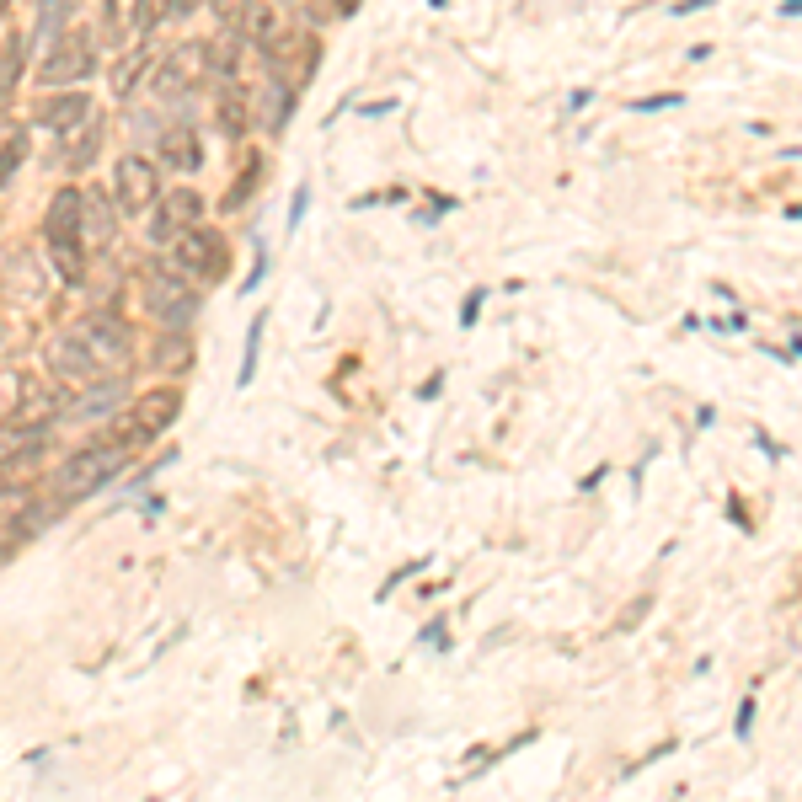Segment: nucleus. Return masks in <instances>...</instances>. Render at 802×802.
I'll return each mask as SVG.
<instances>
[{
	"mask_svg": "<svg viewBox=\"0 0 802 802\" xmlns=\"http://www.w3.org/2000/svg\"><path fill=\"white\" fill-rule=\"evenodd\" d=\"M43 364L54 369V380L65 385H97L129 369V332L118 316H81L65 327L43 353Z\"/></svg>",
	"mask_w": 802,
	"mask_h": 802,
	"instance_id": "nucleus-1",
	"label": "nucleus"
},
{
	"mask_svg": "<svg viewBox=\"0 0 802 802\" xmlns=\"http://www.w3.org/2000/svg\"><path fill=\"white\" fill-rule=\"evenodd\" d=\"M123 460H129V450H123V439H107V444H86V450H75L65 466H59L49 476V487H54V498L59 503H81L91 498L97 487H107L113 476L123 471Z\"/></svg>",
	"mask_w": 802,
	"mask_h": 802,
	"instance_id": "nucleus-2",
	"label": "nucleus"
},
{
	"mask_svg": "<svg viewBox=\"0 0 802 802\" xmlns=\"http://www.w3.org/2000/svg\"><path fill=\"white\" fill-rule=\"evenodd\" d=\"M81 204H86L81 188H59V193L49 198V214H43V241H49V257H54V268L65 273L70 284H81V268H86Z\"/></svg>",
	"mask_w": 802,
	"mask_h": 802,
	"instance_id": "nucleus-3",
	"label": "nucleus"
},
{
	"mask_svg": "<svg viewBox=\"0 0 802 802\" xmlns=\"http://www.w3.org/2000/svg\"><path fill=\"white\" fill-rule=\"evenodd\" d=\"M257 54L262 59H268V70L273 75H284V81H289V75H295V86H305V81H311V70H316V38L311 33H305V27H295V22H273L268 27V38H262L257 43Z\"/></svg>",
	"mask_w": 802,
	"mask_h": 802,
	"instance_id": "nucleus-4",
	"label": "nucleus"
},
{
	"mask_svg": "<svg viewBox=\"0 0 802 802\" xmlns=\"http://www.w3.org/2000/svg\"><path fill=\"white\" fill-rule=\"evenodd\" d=\"M145 311L161 321L166 332H182L188 321L198 316V279L188 273H150L145 279Z\"/></svg>",
	"mask_w": 802,
	"mask_h": 802,
	"instance_id": "nucleus-5",
	"label": "nucleus"
},
{
	"mask_svg": "<svg viewBox=\"0 0 802 802\" xmlns=\"http://www.w3.org/2000/svg\"><path fill=\"white\" fill-rule=\"evenodd\" d=\"M91 70H97V43H91L86 27H70V33L43 54L38 81L43 86H75V81H86Z\"/></svg>",
	"mask_w": 802,
	"mask_h": 802,
	"instance_id": "nucleus-6",
	"label": "nucleus"
},
{
	"mask_svg": "<svg viewBox=\"0 0 802 802\" xmlns=\"http://www.w3.org/2000/svg\"><path fill=\"white\" fill-rule=\"evenodd\" d=\"M166 252H172V268L188 273V279H198V284H209V279H220V273H225V236H220V230L193 225V230H182Z\"/></svg>",
	"mask_w": 802,
	"mask_h": 802,
	"instance_id": "nucleus-7",
	"label": "nucleus"
},
{
	"mask_svg": "<svg viewBox=\"0 0 802 802\" xmlns=\"http://www.w3.org/2000/svg\"><path fill=\"white\" fill-rule=\"evenodd\" d=\"M113 198H118V214H145L161 198L156 161H150V156H123L118 172H113Z\"/></svg>",
	"mask_w": 802,
	"mask_h": 802,
	"instance_id": "nucleus-8",
	"label": "nucleus"
},
{
	"mask_svg": "<svg viewBox=\"0 0 802 802\" xmlns=\"http://www.w3.org/2000/svg\"><path fill=\"white\" fill-rule=\"evenodd\" d=\"M193 225H204V193L172 188V193H161V209H156V220H150V241L172 246L182 230H193Z\"/></svg>",
	"mask_w": 802,
	"mask_h": 802,
	"instance_id": "nucleus-9",
	"label": "nucleus"
},
{
	"mask_svg": "<svg viewBox=\"0 0 802 802\" xmlns=\"http://www.w3.org/2000/svg\"><path fill=\"white\" fill-rule=\"evenodd\" d=\"M177 407H182L177 391H145V396L129 407V434H123V439H156L161 428H172Z\"/></svg>",
	"mask_w": 802,
	"mask_h": 802,
	"instance_id": "nucleus-10",
	"label": "nucleus"
},
{
	"mask_svg": "<svg viewBox=\"0 0 802 802\" xmlns=\"http://www.w3.org/2000/svg\"><path fill=\"white\" fill-rule=\"evenodd\" d=\"M0 289L17 295V300H43L49 273H43V262L33 257V246H17V252L6 257V268H0Z\"/></svg>",
	"mask_w": 802,
	"mask_h": 802,
	"instance_id": "nucleus-11",
	"label": "nucleus"
},
{
	"mask_svg": "<svg viewBox=\"0 0 802 802\" xmlns=\"http://www.w3.org/2000/svg\"><path fill=\"white\" fill-rule=\"evenodd\" d=\"M118 407H123V375L97 380V385H81V391L70 396L65 418H75V423H97V418H107V412H118Z\"/></svg>",
	"mask_w": 802,
	"mask_h": 802,
	"instance_id": "nucleus-12",
	"label": "nucleus"
},
{
	"mask_svg": "<svg viewBox=\"0 0 802 802\" xmlns=\"http://www.w3.org/2000/svg\"><path fill=\"white\" fill-rule=\"evenodd\" d=\"M113 230H118V198L86 193V204H81V241H86V252H107V246H113Z\"/></svg>",
	"mask_w": 802,
	"mask_h": 802,
	"instance_id": "nucleus-13",
	"label": "nucleus"
},
{
	"mask_svg": "<svg viewBox=\"0 0 802 802\" xmlns=\"http://www.w3.org/2000/svg\"><path fill=\"white\" fill-rule=\"evenodd\" d=\"M97 150H102V113H91V118L75 123V129H65V140H59V161H65L70 172H86V166L97 161Z\"/></svg>",
	"mask_w": 802,
	"mask_h": 802,
	"instance_id": "nucleus-14",
	"label": "nucleus"
},
{
	"mask_svg": "<svg viewBox=\"0 0 802 802\" xmlns=\"http://www.w3.org/2000/svg\"><path fill=\"white\" fill-rule=\"evenodd\" d=\"M33 524H38V514H33V492L0 482V546L22 541V535L33 530Z\"/></svg>",
	"mask_w": 802,
	"mask_h": 802,
	"instance_id": "nucleus-15",
	"label": "nucleus"
},
{
	"mask_svg": "<svg viewBox=\"0 0 802 802\" xmlns=\"http://www.w3.org/2000/svg\"><path fill=\"white\" fill-rule=\"evenodd\" d=\"M161 166L166 172H198V166H204V140H198V129L172 123V129L161 134Z\"/></svg>",
	"mask_w": 802,
	"mask_h": 802,
	"instance_id": "nucleus-16",
	"label": "nucleus"
},
{
	"mask_svg": "<svg viewBox=\"0 0 802 802\" xmlns=\"http://www.w3.org/2000/svg\"><path fill=\"white\" fill-rule=\"evenodd\" d=\"M198 70H204V49H177V54H166L161 65H156V91L161 97H182L193 81H198Z\"/></svg>",
	"mask_w": 802,
	"mask_h": 802,
	"instance_id": "nucleus-17",
	"label": "nucleus"
},
{
	"mask_svg": "<svg viewBox=\"0 0 802 802\" xmlns=\"http://www.w3.org/2000/svg\"><path fill=\"white\" fill-rule=\"evenodd\" d=\"M91 113H97V102H91L86 91H65V97H49V102H43L33 118L43 123V129L65 134V129H75V123H81V118H91Z\"/></svg>",
	"mask_w": 802,
	"mask_h": 802,
	"instance_id": "nucleus-18",
	"label": "nucleus"
},
{
	"mask_svg": "<svg viewBox=\"0 0 802 802\" xmlns=\"http://www.w3.org/2000/svg\"><path fill=\"white\" fill-rule=\"evenodd\" d=\"M38 471H43V439L38 434H27L17 450L0 455V482H6V487H27Z\"/></svg>",
	"mask_w": 802,
	"mask_h": 802,
	"instance_id": "nucleus-19",
	"label": "nucleus"
},
{
	"mask_svg": "<svg viewBox=\"0 0 802 802\" xmlns=\"http://www.w3.org/2000/svg\"><path fill=\"white\" fill-rule=\"evenodd\" d=\"M252 102H257V113H262V123H268V129H284L289 113H295V86H289L284 75H268V86H262Z\"/></svg>",
	"mask_w": 802,
	"mask_h": 802,
	"instance_id": "nucleus-20",
	"label": "nucleus"
},
{
	"mask_svg": "<svg viewBox=\"0 0 802 802\" xmlns=\"http://www.w3.org/2000/svg\"><path fill=\"white\" fill-rule=\"evenodd\" d=\"M22 65H27V38H22V33H6V43H0V107L17 97V86H22V75H27Z\"/></svg>",
	"mask_w": 802,
	"mask_h": 802,
	"instance_id": "nucleus-21",
	"label": "nucleus"
},
{
	"mask_svg": "<svg viewBox=\"0 0 802 802\" xmlns=\"http://www.w3.org/2000/svg\"><path fill=\"white\" fill-rule=\"evenodd\" d=\"M241 43H246V33H236V27H225L220 38H209L204 43V70H214V75H236L241 70Z\"/></svg>",
	"mask_w": 802,
	"mask_h": 802,
	"instance_id": "nucleus-22",
	"label": "nucleus"
},
{
	"mask_svg": "<svg viewBox=\"0 0 802 802\" xmlns=\"http://www.w3.org/2000/svg\"><path fill=\"white\" fill-rule=\"evenodd\" d=\"M33 396H38L33 375H22V369H0V423L17 418V412H22Z\"/></svg>",
	"mask_w": 802,
	"mask_h": 802,
	"instance_id": "nucleus-23",
	"label": "nucleus"
},
{
	"mask_svg": "<svg viewBox=\"0 0 802 802\" xmlns=\"http://www.w3.org/2000/svg\"><path fill=\"white\" fill-rule=\"evenodd\" d=\"M252 113H257V102L246 97V91H236V86H230L225 97H220V129L230 134V140H241V134L252 129Z\"/></svg>",
	"mask_w": 802,
	"mask_h": 802,
	"instance_id": "nucleus-24",
	"label": "nucleus"
},
{
	"mask_svg": "<svg viewBox=\"0 0 802 802\" xmlns=\"http://www.w3.org/2000/svg\"><path fill=\"white\" fill-rule=\"evenodd\" d=\"M166 22H182V11H177V0H134V33H156V27Z\"/></svg>",
	"mask_w": 802,
	"mask_h": 802,
	"instance_id": "nucleus-25",
	"label": "nucleus"
},
{
	"mask_svg": "<svg viewBox=\"0 0 802 802\" xmlns=\"http://www.w3.org/2000/svg\"><path fill=\"white\" fill-rule=\"evenodd\" d=\"M70 6H65V0H43V6H38V43H59V38H65L70 33Z\"/></svg>",
	"mask_w": 802,
	"mask_h": 802,
	"instance_id": "nucleus-26",
	"label": "nucleus"
},
{
	"mask_svg": "<svg viewBox=\"0 0 802 802\" xmlns=\"http://www.w3.org/2000/svg\"><path fill=\"white\" fill-rule=\"evenodd\" d=\"M140 75H145V49L123 54L118 65H113V97H129V91L140 86Z\"/></svg>",
	"mask_w": 802,
	"mask_h": 802,
	"instance_id": "nucleus-27",
	"label": "nucleus"
},
{
	"mask_svg": "<svg viewBox=\"0 0 802 802\" xmlns=\"http://www.w3.org/2000/svg\"><path fill=\"white\" fill-rule=\"evenodd\" d=\"M27 161V134H11L6 145H0V188H6L11 177H17V166Z\"/></svg>",
	"mask_w": 802,
	"mask_h": 802,
	"instance_id": "nucleus-28",
	"label": "nucleus"
},
{
	"mask_svg": "<svg viewBox=\"0 0 802 802\" xmlns=\"http://www.w3.org/2000/svg\"><path fill=\"white\" fill-rule=\"evenodd\" d=\"M262 327H268V321L257 316V321H252V337H246V359H241V385H246V380L257 375V348H262Z\"/></svg>",
	"mask_w": 802,
	"mask_h": 802,
	"instance_id": "nucleus-29",
	"label": "nucleus"
},
{
	"mask_svg": "<svg viewBox=\"0 0 802 802\" xmlns=\"http://www.w3.org/2000/svg\"><path fill=\"white\" fill-rule=\"evenodd\" d=\"M252 182H257V161L246 166V177H236V188H230V193L220 198V204H225V209H241V204H246V193H252Z\"/></svg>",
	"mask_w": 802,
	"mask_h": 802,
	"instance_id": "nucleus-30",
	"label": "nucleus"
},
{
	"mask_svg": "<svg viewBox=\"0 0 802 802\" xmlns=\"http://www.w3.org/2000/svg\"><path fill=\"white\" fill-rule=\"evenodd\" d=\"M669 102H680V97H647V102H637V113H653V107H669Z\"/></svg>",
	"mask_w": 802,
	"mask_h": 802,
	"instance_id": "nucleus-31",
	"label": "nucleus"
},
{
	"mask_svg": "<svg viewBox=\"0 0 802 802\" xmlns=\"http://www.w3.org/2000/svg\"><path fill=\"white\" fill-rule=\"evenodd\" d=\"M11 337H17V332H11V321H0V353L11 348Z\"/></svg>",
	"mask_w": 802,
	"mask_h": 802,
	"instance_id": "nucleus-32",
	"label": "nucleus"
},
{
	"mask_svg": "<svg viewBox=\"0 0 802 802\" xmlns=\"http://www.w3.org/2000/svg\"><path fill=\"white\" fill-rule=\"evenodd\" d=\"M696 6H706V0H685V6H680V11H696Z\"/></svg>",
	"mask_w": 802,
	"mask_h": 802,
	"instance_id": "nucleus-33",
	"label": "nucleus"
}]
</instances>
